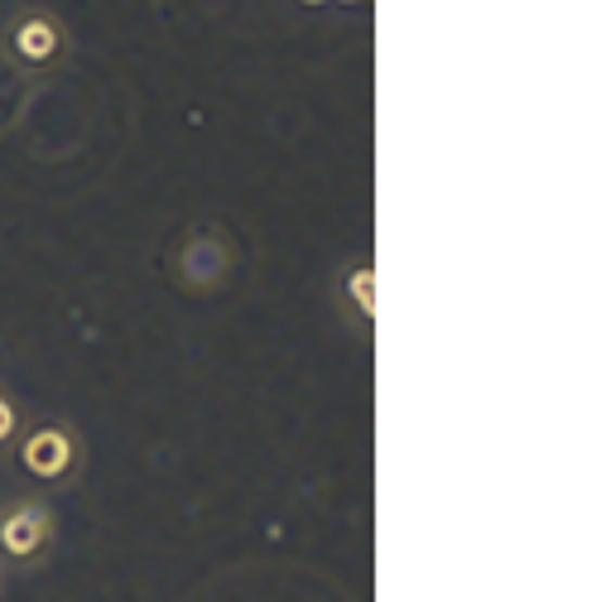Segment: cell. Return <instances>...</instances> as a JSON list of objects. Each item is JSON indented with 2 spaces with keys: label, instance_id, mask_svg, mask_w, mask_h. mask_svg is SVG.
<instances>
[{
  "label": "cell",
  "instance_id": "cell-4",
  "mask_svg": "<svg viewBox=\"0 0 611 602\" xmlns=\"http://www.w3.org/2000/svg\"><path fill=\"white\" fill-rule=\"evenodd\" d=\"M357 299H361V309H371V271L357 275Z\"/></svg>",
  "mask_w": 611,
  "mask_h": 602
},
{
  "label": "cell",
  "instance_id": "cell-3",
  "mask_svg": "<svg viewBox=\"0 0 611 602\" xmlns=\"http://www.w3.org/2000/svg\"><path fill=\"white\" fill-rule=\"evenodd\" d=\"M20 49H25L29 59H43V53L53 49V35H49V25H25V35H20Z\"/></svg>",
  "mask_w": 611,
  "mask_h": 602
},
{
  "label": "cell",
  "instance_id": "cell-2",
  "mask_svg": "<svg viewBox=\"0 0 611 602\" xmlns=\"http://www.w3.org/2000/svg\"><path fill=\"white\" fill-rule=\"evenodd\" d=\"M39 530H43V526H39L35 516H20V521H10V526H5V544H10L15 554H25V550H35Z\"/></svg>",
  "mask_w": 611,
  "mask_h": 602
},
{
  "label": "cell",
  "instance_id": "cell-5",
  "mask_svg": "<svg viewBox=\"0 0 611 602\" xmlns=\"http://www.w3.org/2000/svg\"><path fill=\"white\" fill-rule=\"evenodd\" d=\"M5 434H10V410L0 405V439H5Z\"/></svg>",
  "mask_w": 611,
  "mask_h": 602
},
{
  "label": "cell",
  "instance_id": "cell-1",
  "mask_svg": "<svg viewBox=\"0 0 611 602\" xmlns=\"http://www.w3.org/2000/svg\"><path fill=\"white\" fill-rule=\"evenodd\" d=\"M25 463L35 467V473H63V463H68V439L63 434H35L25 449Z\"/></svg>",
  "mask_w": 611,
  "mask_h": 602
}]
</instances>
